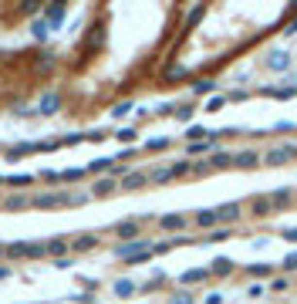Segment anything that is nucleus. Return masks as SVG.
Listing matches in <instances>:
<instances>
[{
	"label": "nucleus",
	"mask_w": 297,
	"mask_h": 304,
	"mask_svg": "<svg viewBox=\"0 0 297 304\" xmlns=\"http://www.w3.org/2000/svg\"><path fill=\"white\" fill-rule=\"evenodd\" d=\"M213 88H216V81H196V84H193V91H196V95H210Z\"/></svg>",
	"instance_id": "nucleus-18"
},
{
	"label": "nucleus",
	"mask_w": 297,
	"mask_h": 304,
	"mask_svg": "<svg viewBox=\"0 0 297 304\" xmlns=\"http://www.w3.org/2000/svg\"><path fill=\"white\" fill-rule=\"evenodd\" d=\"M203 304H223V294H210V298H206Z\"/></svg>",
	"instance_id": "nucleus-31"
},
{
	"label": "nucleus",
	"mask_w": 297,
	"mask_h": 304,
	"mask_svg": "<svg viewBox=\"0 0 297 304\" xmlns=\"http://www.w3.org/2000/svg\"><path fill=\"white\" fill-rule=\"evenodd\" d=\"M284 240H294V243H297V227H287V230H284Z\"/></svg>",
	"instance_id": "nucleus-30"
},
{
	"label": "nucleus",
	"mask_w": 297,
	"mask_h": 304,
	"mask_svg": "<svg viewBox=\"0 0 297 304\" xmlns=\"http://www.w3.org/2000/svg\"><path fill=\"white\" fill-rule=\"evenodd\" d=\"M284 34H297V17L291 20V24H287V31H284Z\"/></svg>",
	"instance_id": "nucleus-32"
},
{
	"label": "nucleus",
	"mask_w": 297,
	"mask_h": 304,
	"mask_svg": "<svg viewBox=\"0 0 297 304\" xmlns=\"http://www.w3.org/2000/svg\"><path fill=\"white\" fill-rule=\"evenodd\" d=\"M7 274H10V267H0V281H3V277H7Z\"/></svg>",
	"instance_id": "nucleus-33"
},
{
	"label": "nucleus",
	"mask_w": 297,
	"mask_h": 304,
	"mask_svg": "<svg viewBox=\"0 0 297 304\" xmlns=\"http://www.w3.org/2000/svg\"><path fill=\"white\" fill-rule=\"evenodd\" d=\"M226 236H230V230H213L210 233V240H226Z\"/></svg>",
	"instance_id": "nucleus-26"
},
{
	"label": "nucleus",
	"mask_w": 297,
	"mask_h": 304,
	"mask_svg": "<svg viewBox=\"0 0 297 304\" xmlns=\"http://www.w3.org/2000/svg\"><path fill=\"white\" fill-rule=\"evenodd\" d=\"M223 101H226V98H223V95H216V98H210V112H216V108H220Z\"/></svg>",
	"instance_id": "nucleus-25"
},
{
	"label": "nucleus",
	"mask_w": 297,
	"mask_h": 304,
	"mask_svg": "<svg viewBox=\"0 0 297 304\" xmlns=\"http://www.w3.org/2000/svg\"><path fill=\"white\" fill-rule=\"evenodd\" d=\"M206 277H210V270H206V267H193V270H186V274H182V284H203Z\"/></svg>",
	"instance_id": "nucleus-6"
},
{
	"label": "nucleus",
	"mask_w": 297,
	"mask_h": 304,
	"mask_svg": "<svg viewBox=\"0 0 297 304\" xmlns=\"http://www.w3.org/2000/svg\"><path fill=\"white\" fill-rule=\"evenodd\" d=\"M118 139H122V142H132V139H135V132H132V129H122V132H118Z\"/></svg>",
	"instance_id": "nucleus-24"
},
{
	"label": "nucleus",
	"mask_w": 297,
	"mask_h": 304,
	"mask_svg": "<svg viewBox=\"0 0 297 304\" xmlns=\"http://www.w3.org/2000/svg\"><path fill=\"white\" fill-rule=\"evenodd\" d=\"M233 162H236V166H240V169H253V166H257V162H260V155H257V152H236V155H233Z\"/></svg>",
	"instance_id": "nucleus-4"
},
{
	"label": "nucleus",
	"mask_w": 297,
	"mask_h": 304,
	"mask_svg": "<svg viewBox=\"0 0 297 304\" xmlns=\"http://www.w3.org/2000/svg\"><path fill=\"white\" fill-rule=\"evenodd\" d=\"M230 162H233V152H213L206 166H210V169H226Z\"/></svg>",
	"instance_id": "nucleus-7"
},
{
	"label": "nucleus",
	"mask_w": 297,
	"mask_h": 304,
	"mask_svg": "<svg viewBox=\"0 0 297 304\" xmlns=\"http://www.w3.org/2000/svg\"><path fill=\"white\" fill-rule=\"evenodd\" d=\"M216 223H220V217H216V210H199V213H196V227L210 230V227H216Z\"/></svg>",
	"instance_id": "nucleus-5"
},
{
	"label": "nucleus",
	"mask_w": 297,
	"mask_h": 304,
	"mask_svg": "<svg viewBox=\"0 0 297 304\" xmlns=\"http://www.w3.org/2000/svg\"><path fill=\"white\" fill-rule=\"evenodd\" d=\"M41 108H44V112H51V108H58V95H48V98L41 101Z\"/></svg>",
	"instance_id": "nucleus-23"
},
{
	"label": "nucleus",
	"mask_w": 297,
	"mask_h": 304,
	"mask_svg": "<svg viewBox=\"0 0 297 304\" xmlns=\"http://www.w3.org/2000/svg\"><path fill=\"white\" fill-rule=\"evenodd\" d=\"M216 217H220V223H233V220H240V206L236 203H223V206H216Z\"/></svg>",
	"instance_id": "nucleus-3"
},
{
	"label": "nucleus",
	"mask_w": 297,
	"mask_h": 304,
	"mask_svg": "<svg viewBox=\"0 0 297 304\" xmlns=\"http://www.w3.org/2000/svg\"><path fill=\"white\" fill-rule=\"evenodd\" d=\"M169 146V139H155V142H148V149H165Z\"/></svg>",
	"instance_id": "nucleus-29"
},
{
	"label": "nucleus",
	"mask_w": 297,
	"mask_h": 304,
	"mask_svg": "<svg viewBox=\"0 0 297 304\" xmlns=\"http://www.w3.org/2000/svg\"><path fill=\"white\" fill-rule=\"evenodd\" d=\"M230 270H233V260H226V257H216V260H213V274H230Z\"/></svg>",
	"instance_id": "nucleus-15"
},
{
	"label": "nucleus",
	"mask_w": 297,
	"mask_h": 304,
	"mask_svg": "<svg viewBox=\"0 0 297 304\" xmlns=\"http://www.w3.org/2000/svg\"><path fill=\"white\" fill-rule=\"evenodd\" d=\"M146 179H148L146 172H129V176L122 179V186H125V189H139V186H142Z\"/></svg>",
	"instance_id": "nucleus-10"
},
{
	"label": "nucleus",
	"mask_w": 297,
	"mask_h": 304,
	"mask_svg": "<svg viewBox=\"0 0 297 304\" xmlns=\"http://www.w3.org/2000/svg\"><path fill=\"white\" fill-rule=\"evenodd\" d=\"M129 112H132V105H129V101H122V105H115V108H112V115H115V118H122V115H129Z\"/></svg>",
	"instance_id": "nucleus-21"
},
{
	"label": "nucleus",
	"mask_w": 297,
	"mask_h": 304,
	"mask_svg": "<svg viewBox=\"0 0 297 304\" xmlns=\"http://www.w3.org/2000/svg\"><path fill=\"white\" fill-rule=\"evenodd\" d=\"M270 210H274V206H270V196H267V200H257V203H253V213H257V217H264V213H270Z\"/></svg>",
	"instance_id": "nucleus-19"
},
{
	"label": "nucleus",
	"mask_w": 297,
	"mask_h": 304,
	"mask_svg": "<svg viewBox=\"0 0 297 304\" xmlns=\"http://www.w3.org/2000/svg\"><path fill=\"white\" fill-rule=\"evenodd\" d=\"M148 179H155V183H165V179H172V166H169V169H155Z\"/></svg>",
	"instance_id": "nucleus-20"
},
{
	"label": "nucleus",
	"mask_w": 297,
	"mask_h": 304,
	"mask_svg": "<svg viewBox=\"0 0 297 304\" xmlns=\"http://www.w3.org/2000/svg\"><path fill=\"white\" fill-rule=\"evenodd\" d=\"M172 304H193V298H189V294H176V298H172Z\"/></svg>",
	"instance_id": "nucleus-27"
},
{
	"label": "nucleus",
	"mask_w": 297,
	"mask_h": 304,
	"mask_svg": "<svg viewBox=\"0 0 297 304\" xmlns=\"http://www.w3.org/2000/svg\"><path fill=\"white\" fill-rule=\"evenodd\" d=\"M199 135H206V129H199V125H193V129H189V139H199Z\"/></svg>",
	"instance_id": "nucleus-28"
},
{
	"label": "nucleus",
	"mask_w": 297,
	"mask_h": 304,
	"mask_svg": "<svg viewBox=\"0 0 297 304\" xmlns=\"http://www.w3.org/2000/svg\"><path fill=\"white\" fill-rule=\"evenodd\" d=\"M115 233H118L122 240H132V236L139 233V220H129V223H118V227H115Z\"/></svg>",
	"instance_id": "nucleus-9"
},
{
	"label": "nucleus",
	"mask_w": 297,
	"mask_h": 304,
	"mask_svg": "<svg viewBox=\"0 0 297 304\" xmlns=\"http://www.w3.org/2000/svg\"><path fill=\"white\" fill-rule=\"evenodd\" d=\"M0 253H3V247H0Z\"/></svg>",
	"instance_id": "nucleus-34"
},
{
	"label": "nucleus",
	"mask_w": 297,
	"mask_h": 304,
	"mask_svg": "<svg viewBox=\"0 0 297 304\" xmlns=\"http://www.w3.org/2000/svg\"><path fill=\"white\" fill-rule=\"evenodd\" d=\"M247 274H250V277H267V274H274V267H270V264H250Z\"/></svg>",
	"instance_id": "nucleus-14"
},
{
	"label": "nucleus",
	"mask_w": 297,
	"mask_h": 304,
	"mask_svg": "<svg viewBox=\"0 0 297 304\" xmlns=\"http://www.w3.org/2000/svg\"><path fill=\"white\" fill-rule=\"evenodd\" d=\"M132 291H135V284H132V281H115V294H118V298H129Z\"/></svg>",
	"instance_id": "nucleus-17"
},
{
	"label": "nucleus",
	"mask_w": 297,
	"mask_h": 304,
	"mask_svg": "<svg viewBox=\"0 0 297 304\" xmlns=\"http://www.w3.org/2000/svg\"><path fill=\"white\" fill-rule=\"evenodd\" d=\"M270 68H277V71H287L291 68V54H284V51H277V54H270V61H267Z\"/></svg>",
	"instance_id": "nucleus-8"
},
{
	"label": "nucleus",
	"mask_w": 297,
	"mask_h": 304,
	"mask_svg": "<svg viewBox=\"0 0 297 304\" xmlns=\"http://www.w3.org/2000/svg\"><path fill=\"white\" fill-rule=\"evenodd\" d=\"M159 227L169 230V233H179V230H186V217H179V213H165V217L159 220Z\"/></svg>",
	"instance_id": "nucleus-2"
},
{
	"label": "nucleus",
	"mask_w": 297,
	"mask_h": 304,
	"mask_svg": "<svg viewBox=\"0 0 297 304\" xmlns=\"http://www.w3.org/2000/svg\"><path fill=\"white\" fill-rule=\"evenodd\" d=\"M287 159H297V146H280V149H270L267 152V166H280Z\"/></svg>",
	"instance_id": "nucleus-1"
},
{
	"label": "nucleus",
	"mask_w": 297,
	"mask_h": 304,
	"mask_svg": "<svg viewBox=\"0 0 297 304\" xmlns=\"http://www.w3.org/2000/svg\"><path fill=\"white\" fill-rule=\"evenodd\" d=\"M68 250V240H48L44 243V253H65Z\"/></svg>",
	"instance_id": "nucleus-16"
},
{
	"label": "nucleus",
	"mask_w": 297,
	"mask_h": 304,
	"mask_svg": "<svg viewBox=\"0 0 297 304\" xmlns=\"http://www.w3.org/2000/svg\"><path fill=\"white\" fill-rule=\"evenodd\" d=\"M95 243H98V236H91V233H84V236H74V250H91V247H95Z\"/></svg>",
	"instance_id": "nucleus-12"
},
{
	"label": "nucleus",
	"mask_w": 297,
	"mask_h": 304,
	"mask_svg": "<svg viewBox=\"0 0 297 304\" xmlns=\"http://www.w3.org/2000/svg\"><path fill=\"white\" fill-rule=\"evenodd\" d=\"M287 203H291V189H277V193H270V206L280 210V206H287Z\"/></svg>",
	"instance_id": "nucleus-11"
},
{
	"label": "nucleus",
	"mask_w": 297,
	"mask_h": 304,
	"mask_svg": "<svg viewBox=\"0 0 297 304\" xmlns=\"http://www.w3.org/2000/svg\"><path fill=\"white\" fill-rule=\"evenodd\" d=\"M284 270H297V250H294V253H287V257H284Z\"/></svg>",
	"instance_id": "nucleus-22"
},
{
	"label": "nucleus",
	"mask_w": 297,
	"mask_h": 304,
	"mask_svg": "<svg viewBox=\"0 0 297 304\" xmlns=\"http://www.w3.org/2000/svg\"><path fill=\"white\" fill-rule=\"evenodd\" d=\"M112 189H115V179H98V183H95V189H91V193H95V196H108V193H112Z\"/></svg>",
	"instance_id": "nucleus-13"
}]
</instances>
